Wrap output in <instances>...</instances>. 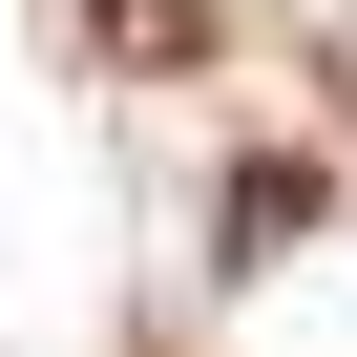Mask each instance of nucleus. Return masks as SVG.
Returning <instances> with one entry per match:
<instances>
[{
    "instance_id": "obj_1",
    "label": "nucleus",
    "mask_w": 357,
    "mask_h": 357,
    "mask_svg": "<svg viewBox=\"0 0 357 357\" xmlns=\"http://www.w3.org/2000/svg\"><path fill=\"white\" fill-rule=\"evenodd\" d=\"M211 22H190V0H105V63H190Z\"/></svg>"
}]
</instances>
